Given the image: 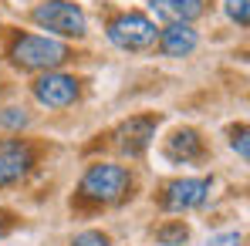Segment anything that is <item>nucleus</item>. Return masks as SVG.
<instances>
[{"instance_id": "3", "label": "nucleus", "mask_w": 250, "mask_h": 246, "mask_svg": "<svg viewBox=\"0 0 250 246\" xmlns=\"http://www.w3.org/2000/svg\"><path fill=\"white\" fill-rule=\"evenodd\" d=\"M34 24L61 38H84V14L71 0H44L34 7Z\"/></svg>"}, {"instance_id": "16", "label": "nucleus", "mask_w": 250, "mask_h": 246, "mask_svg": "<svg viewBox=\"0 0 250 246\" xmlns=\"http://www.w3.org/2000/svg\"><path fill=\"white\" fill-rule=\"evenodd\" d=\"M230 145H233V152H240V159L247 162L250 159V145H247V128L240 125L237 132H233V138H230Z\"/></svg>"}, {"instance_id": "2", "label": "nucleus", "mask_w": 250, "mask_h": 246, "mask_svg": "<svg viewBox=\"0 0 250 246\" xmlns=\"http://www.w3.org/2000/svg\"><path fill=\"white\" fill-rule=\"evenodd\" d=\"M132 179L122 165H112V162H98L84 172L82 179V192L95 203H119L125 192H128Z\"/></svg>"}, {"instance_id": "8", "label": "nucleus", "mask_w": 250, "mask_h": 246, "mask_svg": "<svg viewBox=\"0 0 250 246\" xmlns=\"http://www.w3.org/2000/svg\"><path fill=\"white\" fill-rule=\"evenodd\" d=\"M34 165V155L24 142H3L0 145V186L21 182Z\"/></svg>"}, {"instance_id": "18", "label": "nucleus", "mask_w": 250, "mask_h": 246, "mask_svg": "<svg viewBox=\"0 0 250 246\" xmlns=\"http://www.w3.org/2000/svg\"><path fill=\"white\" fill-rule=\"evenodd\" d=\"M0 236H3V229H0Z\"/></svg>"}, {"instance_id": "11", "label": "nucleus", "mask_w": 250, "mask_h": 246, "mask_svg": "<svg viewBox=\"0 0 250 246\" xmlns=\"http://www.w3.org/2000/svg\"><path fill=\"white\" fill-rule=\"evenodd\" d=\"M203 152V142H200V135L193 132V128H176L172 135L166 138V155L172 162H189V159H196Z\"/></svg>"}, {"instance_id": "9", "label": "nucleus", "mask_w": 250, "mask_h": 246, "mask_svg": "<svg viewBox=\"0 0 250 246\" xmlns=\"http://www.w3.org/2000/svg\"><path fill=\"white\" fill-rule=\"evenodd\" d=\"M196 44H200V38L189 24H169L159 38V47H163L166 57H186V54L196 51Z\"/></svg>"}, {"instance_id": "10", "label": "nucleus", "mask_w": 250, "mask_h": 246, "mask_svg": "<svg viewBox=\"0 0 250 246\" xmlns=\"http://www.w3.org/2000/svg\"><path fill=\"white\" fill-rule=\"evenodd\" d=\"M156 14L166 17L172 24H189L207 10V0H152Z\"/></svg>"}, {"instance_id": "17", "label": "nucleus", "mask_w": 250, "mask_h": 246, "mask_svg": "<svg viewBox=\"0 0 250 246\" xmlns=\"http://www.w3.org/2000/svg\"><path fill=\"white\" fill-rule=\"evenodd\" d=\"M207 246H244V236L240 233H220V236H209Z\"/></svg>"}, {"instance_id": "5", "label": "nucleus", "mask_w": 250, "mask_h": 246, "mask_svg": "<svg viewBox=\"0 0 250 246\" xmlns=\"http://www.w3.org/2000/svg\"><path fill=\"white\" fill-rule=\"evenodd\" d=\"M34 98L47 105V108H68L75 98H78V81L71 75H61V71H47L34 81Z\"/></svg>"}, {"instance_id": "4", "label": "nucleus", "mask_w": 250, "mask_h": 246, "mask_svg": "<svg viewBox=\"0 0 250 246\" xmlns=\"http://www.w3.org/2000/svg\"><path fill=\"white\" fill-rule=\"evenodd\" d=\"M108 41L122 51H142L149 44H156V24L146 17V14H135L128 10L122 17H115L108 24Z\"/></svg>"}, {"instance_id": "14", "label": "nucleus", "mask_w": 250, "mask_h": 246, "mask_svg": "<svg viewBox=\"0 0 250 246\" xmlns=\"http://www.w3.org/2000/svg\"><path fill=\"white\" fill-rule=\"evenodd\" d=\"M0 125H3V128H24V125H27L24 108H3V112H0Z\"/></svg>"}, {"instance_id": "15", "label": "nucleus", "mask_w": 250, "mask_h": 246, "mask_svg": "<svg viewBox=\"0 0 250 246\" xmlns=\"http://www.w3.org/2000/svg\"><path fill=\"white\" fill-rule=\"evenodd\" d=\"M75 246H112V243H108V236H105V233L88 229V233H78V236H75Z\"/></svg>"}, {"instance_id": "6", "label": "nucleus", "mask_w": 250, "mask_h": 246, "mask_svg": "<svg viewBox=\"0 0 250 246\" xmlns=\"http://www.w3.org/2000/svg\"><path fill=\"white\" fill-rule=\"evenodd\" d=\"M156 118L152 115H139V118H128V122L119 125V132H115V145H119V152H125L128 159H139L146 149H149V142H152V135H156Z\"/></svg>"}, {"instance_id": "13", "label": "nucleus", "mask_w": 250, "mask_h": 246, "mask_svg": "<svg viewBox=\"0 0 250 246\" xmlns=\"http://www.w3.org/2000/svg\"><path fill=\"white\" fill-rule=\"evenodd\" d=\"M227 14H230L240 27H247L250 24V0H227Z\"/></svg>"}, {"instance_id": "7", "label": "nucleus", "mask_w": 250, "mask_h": 246, "mask_svg": "<svg viewBox=\"0 0 250 246\" xmlns=\"http://www.w3.org/2000/svg\"><path fill=\"white\" fill-rule=\"evenodd\" d=\"M209 196V179H179L166 189V206L169 212H186V209H196L203 206V199Z\"/></svg>"}, {"instance_id": "1", "label": "nucleus", "mask_w": 250, "mask_h": 246, "mask_svg": "<svg viewBox=\"0 0 250 246\" xmlns=\"http://www.w3.org/2000/svg\"><path fill=\"white\" fill-rule=\"evenodd\" d=\"M10 61L27 71H51L68 61V44L44 38V34H24L10 44Z\"/></svg>"}, {"instance_id": "12", "label": "nucleus", "mask_w": 250, "mask_h": 246, "mask_svg": "<svg viewBox=\"0 0 250 246\" xmlns=\"http://www.w3.org/2000/svg\"><path fill=\"white\" fill-rule=\"evenodd\" d=\"M156 240H159V246H183L189 240V229H186L183 223H169V226H163V229L156 233Z\"/></svg>"}]
</instances>
